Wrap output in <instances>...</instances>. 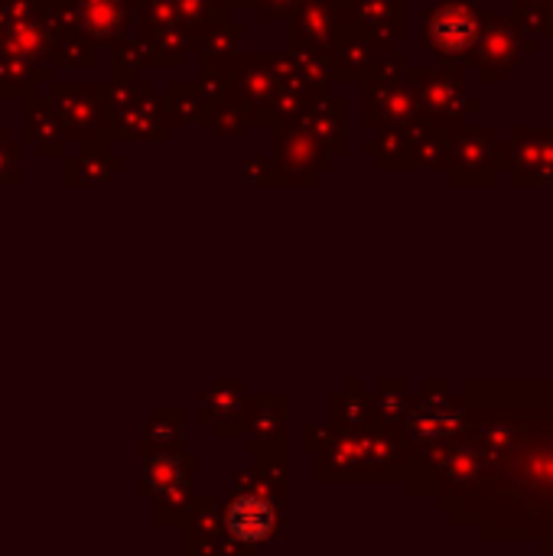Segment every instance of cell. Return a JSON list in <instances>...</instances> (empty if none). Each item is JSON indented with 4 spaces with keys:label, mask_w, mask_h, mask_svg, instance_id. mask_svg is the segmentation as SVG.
Wrapping results in <instances>:
<instances>
[{
    "label": "cell",
    "mask_w": 553,
    "mask_h": 556,
    "mask_svg": "<svg viewBox=\"0 0 553 556\" xmlns=\"http://www.w3.org/2000/svg\"><path fill=\"white\" fill-rule=\"evenodd\" d=\"M274 528V515L267 508V502H257V498H241L231 505L228 511V531L238 538V541H264Z\"/></svg>",
    "instance_id": "obj_1"
}]
</instances>
